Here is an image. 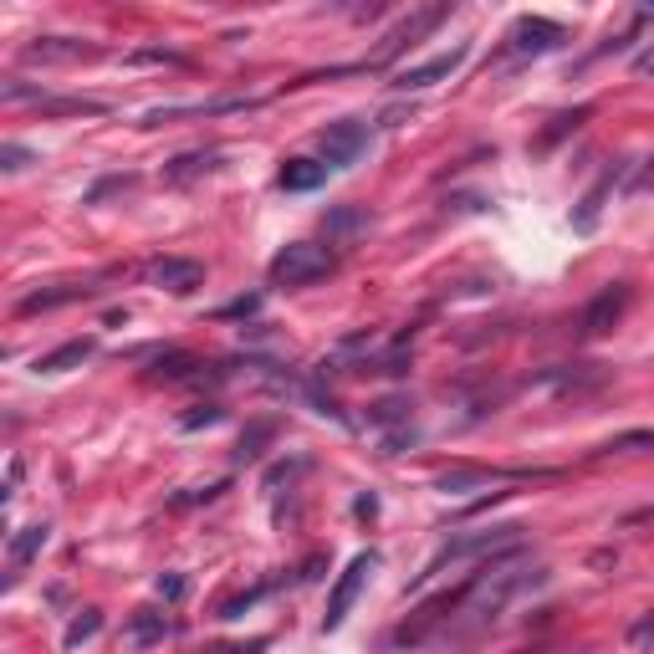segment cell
Wrapping results in <instances>:
<instances>
[{"label":"cell","mask_w":654,"mask_h":654,"mask_svg":"<svg viewBox=\"0 0 654 654\" xmlns=\"http://www.w3.org/2000/svg\"><path fill=\"white\" fill-rule=\"evenodd\" d=\"M338 267V256L328 251V246H312V241H292L281 246L277 256H271V281L277 287H312V281H322L328 271Z\"/></svg>","instance_id":"obj_1"},{"label":"cell","mask_w":654,"mask_h":654,"mask_svg":"<svg viewBox=\"0 0 654 654\" xmlns=\"http://www.w3.org/2000/svg\"><path fill=\"white\" fill-rule=\"evenodd\" d=\"M521 542V527H491V532H470V537H455V542H445L440 552H435V558L425 562V573L414 578V588L419 583H429V578L435 573H445V568H450V562H466V558H496V552H507V548H517Z\"/></svg>","instance_id":"obj_2"},{"label":"cell","mask_w":654,"mask_h":654,"mask_svg":"<svg viewBox=\"0 0 654 654\" xmlns=\"http://www.w3.org/2000/svg\"><path fill=\"white\" fill-rule=\"evenodd\" d=\"M558 470H501V466H450L435 476V491L455 496L470 486H501V481H552Z\"/></svg>","instance_id":"obj_3"},{"label":"cell","mask_w":654,"mask_h":654,"mask_svg":"<svg viewBox=\"0 0 654 654\" xmlns=\"http://www.w3.org/2000/svg\"><path fill=\"white\" fill-rule=\"evenodd\" d=\"M629 302H634L629 281H614V287H603V292L583 308V318H578V338H583V343H599L603 333H614V322L629 312Z\"/></svg>","instance_id":"obj_4"},{"label":"cell","mask_w":654,"mask_h":654,"mask_svg":"<svg viewBox=\"0 0 654 654\" xmlns=\"http://www.w3.org/2000/svg\"><path fill=\"white\" fill-rule=\"evenodd\" d=\"M445 21H450V6H425V11L404 15L399 27H394V31L384 37V46H378V56H374V68H388L394 56H399V52H409L414 41H425L429 31H435V27H445Z\"/></svg>","instance_id":"obj_5"},{"label":"cell","mask_w":654,"mask_h":654,"mask_svg":"<svg viewBox=\"0 0 654 654\" xmlns=\"http://www.w3.org/2000/svg\"><path fill=\"white\" fill-rule=\"evenodd\" d=\"M378 568V552H359V558L343 568V578L333 583V593H328V614H322V629H338L347 619V609H353V599L363 593V583H368V573Z\"/></svg>","instance_id":"obj_6"},{"label":"cell","mask_w":654,"mask_h":654,"mask_svg":"<svg viewBox=\"0 0 654 654\" xmlns=\"http://www.w3.org/2000/svg\"><path fill=\"white\" fill-rule=\"evenodd\" d=\"M93 56L97 46L77 37H31L21 46V62H31V68H68V62H93Z\"/></svg>","instance_id":"obj_7"},{"label":"cell","mask_w":654,"mask_h":654,"mask_svg":"<svg viewBox=\"0 0 654 654\" xmlns=\"http://www.w3.org/2000/svg\"><path fill=\"white\" fill-rule=\"evenodd\" d=\"M144 281L148 287H164V292H174V297H189L205 281V267L195 256H154L144 267Z\"/></svg>","instance_id":"obj_8"},{"label":"cell","mask_w":654,"mask_h":654,"mask_svg":"<svg viewBox=\"0 0 654 654\" xmlns=\"http://www.w3.org/2000/svg\"><path fill=\"white\" fill-rule=\"evenodd\" d=\"M562 41H568V31H562L558 21H548V15H521L517 27H511L507 46H511V56H542V52H558Z\"/></svg>","instance_id":"obj_9"},{"label":"cell","mask_w":654,"mask_h":654,"mask_svg":"<svg viewBox=\"0 0 654 654\" xmlns=\"http://www.w3.org/2000/svg\"><path fill=\"white\" fill-rule=\"evenodd\" d=\"M318 144L328 154V169H347L368 148V123H333V128L318 134Z\"/></svg>","instance_id":"obj_10"},{"label":"cell","mask_w":654,"mask_h":654,"mask_svg":"<svg viewBox=\"0 0 654 654\" xmlns=\"http://www.w3.org/2000/svg\"><path fill=\"white\" fill-rule=\"evenodd\" d=\"M624 169H629V164H609V169H603L599 179L588 185V195H583V200H578V210H573V230H578V236H588V230L599 226L603 205H609V195H614V185H619V179H624Z\"/></svg>","instance_id":"obj_11"},{"label":"cell","mask_w":654,"mask_h":654,"mask_svg":"<svg viewBox=\"0 0 654 654\" xmlns=\"http://www.w3.org/2000/svg\"><path fill=\"white\" fill-rule=\"evenodd\" d=\"M470 46H455V52H440V56H429V62H419V68H404L399 77H394V87L399 93H419V87H435V82H445L460 62H466Z\"/></svg>","instance_id":"obj_12"},{"label":"cell","mask_w":654,"mask_h":654,"mask_svg":"<svg viewBox=\"0 0 654 654\" xmlns=\"http://www.w3.org/2000/svg\"><path fill=\"white\" fill-rule=\"evenodd\" d=\"M103 292V287H93V281H62V287H41V292L21 297V318H37V312H52V308H68V302H93V297Z\"/></svg>","instance_id":"obj_13"},{"label":"cell","mask_w":654,"mask_h":654,"mask_svg":"<svg viewBox=\"0 0 654 654\" xmlns=\"http://www.w3.org/2000/svg\"><path fill=\"white\" fill-rule=\"evenodd\" d=\"M241 107H256V97H210V103L154 107V113H144V128H159V123H169V118H215V113H241Z\"/></svg>","instance_id":"obj_14"},{"label":"cell","mask_w":654,"mask_h":654,"mask_svg":"<svg viewBox=\"0 0 654 654\" xmlns=\"http://www.w3.org/2000/svg\"><path fill=\"white\" fill-rule=\"evenodd\" d=\"M220 148H189V154H179V159L164 164V185H195V179H205V174L220 169Z\"/></svg>","instance_id":"obj_15"},{"label":"cell","mask_w":654,"mask_h":654,"mask_svg":"<svg viewBox=\"0 0 654 654\" xmlns=\"http://www.w3.org/2000/svg\"><path fill=\"white\" fill-rule=\"evenodd\" d=\"M97 353L93 338H72V343H62L56 353H46V359H37V374H68V368H82V363Z\"/></svg>","instance_id":"obj_16"},{"label":"cell","mask_w":654,"mask_h":654,"mask_svg":"<svg viewBox=\"0 0 654 654\" xmlns=\"http://www.w3.org/2000/svg\"><path fill=\"white\" fill-rule=\"evenodd\" d=\"M46 542H52V527H46V521H37V527H21V532L11 537V578H6V583H15V573H21V568H27V562L37 558L41 548H46Z\"/></svg>","instance_id":"obj_17"},{"label":"cell","mask_w":654,"mask_h":654,"mask_svg":"<svg viewBox=\"0 0 654 654\" xmlns=\"http://www.w3.org/2000/svg\"><path fill=\"white\" fill-rule=\"evenodd\" d=\"M322 179H328V164H318V159H287L277 174V185L292 189V195H308V189H318Z\"/></svg>","instance_id":"obj_18"},{"label":"cell","mask_w":654,"mask_h":654,"mask_svg":"<svg viewBox=\"0 0 654 654\" xmlns=\"http://www.w3.org/2000/svg\"><path fill=\"white\" fill-rule=\"evenodd\" d=\"M271 440H277V419H256V425L241 435V445H236V466H251V460H261Z\"/></svg>","instance_id":"obj_19"},{"label":"cell","mask_w":654,"mask_h":654,"mask_svg":"<svg viewBox=\"0 0 654 654\" xmlns=\"http://www.w3.org/2000/svg\"><path fill=\"white\" fill-rule=\"evenodd\" d=\"M164 634H169V619L154 614V609H138V614L128 619V644H159Z\"/></svg>","instance_id":"obj_20"},{"label":"cell","mask_w":654,"mask_h":654,"mask_svg":"<svg viewBox=\"0 0 654 654\" xmlns=\"http://www.w3.org/2000/svg\"><path fill=\"white\" fill-rule=\"evenodd\" d=\"M195 368H200V363L189 359V353H169V359H159L154 368H148V378H169V384H179V378H200Z\"/></svg>","instance_id":"obj_21"},{"label":"cell","mask_w":654,"mask_h":654,"mask_svg":"<svg viewBox=\"0 0 654 654\" xmlns=\"http://www.w3.org/2000/svg\"><path fill=\"white\" fill-rule=\"evenodd\" d=\"M46 87H37V82H21V77H11V82H0V103H46Z\"/></svg>","instance_id":"obj_22"},{"label":"cell","mask_w":654,"mask_h":654,"mask_svg":"<svg viewBox=\"0 0 654 654\" xmlns=\"http://www.w3.org/2000/svg\"><path fill=\"white\" fill-rule=\"evenodd\" d=\"M588 113H593V107H588V103H583V107H573V113H558V118H552V128H548V134L537 138V148H552L562 134H573V128L588 118Z\"/></svg>","instance_id":"obj_23"},{"label":"cell","mask_w":654,"mask_h":654,"mask_svg":"<svg viewBox=\"0 0 654 654\" xmlns=\"http://www.w3.org/2000/svg\"><path fill=\"white\" fill-rule=\"evenodd\" d=\"M97 629H103V614H97V609H82V619H72V624H68V634H62V644H68V650H77L82 640H93Z\"/></svg>","instance_id":"obj_24"},{"label":"cell","mask_w":654,"mask_h":654,"mask_svg":"<svg viewBox=\"0 0 654 654\" xmlns=\"http://www.w3.org/2000/svg\"><path fill=\"white\" fill-rule=\"evenodd\" d=\"M629 450H654V429H629V435H614L599 455H629Z\"/></svg>","instance_id":"obj_25"},{"label":"cell","mask_w":654,"mask_h":654,"mask_svg":"<svg viewBox=\"0 0 654 654\" xmlns=\"http://www.w3.org/2000/svg\"><path fill=\"white\" fill-rule=\"evenodd\" d=\"M138 174H107V179H97L93 189H87V205H103L107 195H123V189H134Z\"/></svg>","instance_id":"obj_26"},{"label":"cell","mask_w":654,"mask_h":654,"mask_svg":"<svg viewBox=\"0 0 654 654\" xmlns=\"http://www.w3.org/2000/svg\"><path fill=\"white\" fill-rule=\"evenodd\" d=\"M363 226H368V215L353 210V205H343V210L328 215V236H353V230H363Z\"/></svg>","instance_id":"obj_27"},{"label":"cell","mask_w":654,"mask_h":654,"mask_svg":"<svg viewBox=\"0 0 654 654\" xmlns=\"http://www.w3.org/2000/svg\"><path fill=\"white\" fill-rule=\"evenodd\" d=\"M220 419H226L220 404H200V409H189L185 419H179V429H210V425H220Z\"/></svg>","instance_id":"obj_28"},{"label":"cell","mask_w":654,"mask_h":654,"mask_svg":"<svg viewBox=\"0 0 654 654\" xmlns=\"http://www.w3.org/2000/svg\"><path fill=\"white\" fill-rule=\"evenodd\" d=\"M368 419H374V425H394V419H409V399H384V404H374V409H368Z\"/></svg>","instance_id":"obj_29"},{"label":"cell","mask_w":654,"mask_h":654,"mask_svg":"<svg viewBox=\"0 0 654 654\" xmlns=\"http://www.w3.org/2000/svg\"><path fill=\"white\" fill-rule=\"evenodd\" d=\"M629 650H654V609L629 624Z\"/></svg>","instance_id":"obj_30"},{"label":"cell","mask_w":654,"mask_h":654,"mask_svg":"<svg viewBox=\"0 0 654 654\" xmlns=\"http://www.w3.org/2000/svg\"><path fill=\"white\" fill-rule=\"evenodd\" d=\"M27 164H31V148H21V144H6V148H0V169H6V174L27 169Z\"/></svg>","instance_id":"obj_31"},{"label":"cell","mask_w":654,"mask_h":654,"mask_svg":"<svg viewBox=\"0 0 654 654\" xmlns=\"http://www.w3.org/2000/svg\"><path fill=\"white\" fill-rule=\"evenodd\" d=\"M256 308H261V297H241V302H230V308H220V318H251Z\"/></svg>","instance_id":"obj_32"},{"label":"cell","mask_w":654,"mask_h":654,"mask_svg":"<svg viewBox=\"0 0 654 654\" xmlns=\"http://www.w3.org/2000/svg\"><path fill=\"white\" fill-rule=\"evenodd\" d=\"M414 440H419V435H414V429H409V425H404V429H399V435H388V440H384V455H399V450H404V445H414Z\"/></svg>","instance_id":"obj_33"},{"label":"cell","mask_w":654,"mask_h":654,"mask_svg":"<svg viewBox=\"0 0 654 654\" xmlns=\"http://www.w3.org/2000/svg\"><path fill=\"white\" fill-rule=\"evenodd\" d=\"M159 599H185V578H159Z\"/></svg>","instance_id":"obj_34"},{"label":"cell","mask_w":654,"mask_h":654,"mask_svg":"<svg viewBox=\"0 0 654 654\" xmlns=\"http://www.w3.org/2000/svg\"><path fill=\"white\" fill-rule=\"evenodd\" d=\"M634 72H640V77H654V41L644 46L640 56H634Z\"/></svg>","instance_id":"obj_35"},{"label":"cell","mask_w":654,"mask_h":654,"mask_svg":"<svg viewBox=\"0 0 654 654\" xmlns=\"http://www.w3.org/2000/svg\"><path fill=\"white\" fill-rule=\"evenodd\" d=\"M624 521H629V527H640V521H654V507H644V511H629Z\"/></svg>","instance_id":"obj_36"}]
</instances>
